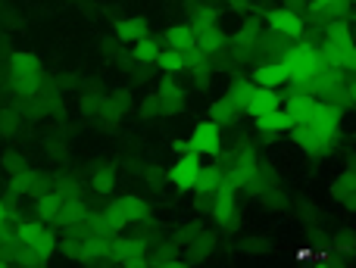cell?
I'll use <instances>...</instances> for the list:
<instances>
[{"label": "cell", "mask_w": 356, "mask_h": 268, "mask_svg": "<svg viewBox=\"0 0 356 268\" xmlns=\"http://www.w3.org/2000/svg\"><path fill=\"white\" fill-rule=\"evenodd\" d=\"M113 31H116V41H119V44H135V41H141V37L150 35L147 22H144L141 16H125V19H119Z\"/></svg>", "instance_id": "cell-12"}, {"label": "cell", "mask_w": 356, "mask_h": 268, "mask_svg": "<svg viewBox=\"0 0 356 268\" xmlns=\"http://www.w3.org/2000/svg\"><path fill=\"white\" fill-rule=\"evenodd\" d=\"M219 16H222V10H219V3H213V0H197L194 6H191V22L188 25H216L219 22Z\"/></svg>", "instance_id": "cell-18"}, {"label": "cell", "mask_w": 356, "mask_h": 268, "mask_svg": "<svg viewBox=\"0 0 356 268\" xmlns=\"http://www.w3.org/2000/svg\"><path fill=\"white\" fill-rule=\"evenodd\" d=\"M200 165H203V156H197V153H191L188 146H181V153L172 159V165H169V181L175 184L178 190H194L197 184V175H200Z\"/></svg>", "instance_id": "cell-7"}, {"label": "cell", "mask_w": 356, "mask_h": 268, "mask_svg": "<svg viewBox=\"0 0 356 268\" xmlns=\"http://www.w3.org/2000/svg\"><path fill=\"white\" fill-rule=\"evenodd\" d=\"M278 62H282L284 78H288L291 87H303V91L316 94L313 81H316V75H319L322 62H319V47H316L313 41H307V37L291 41V47L278 56Z\"/></svg>", "instance_id": "cell-2"}, {"label": "cell", "mask_w": 356, "mask_h": 268, "mask_svg": "<svg viewBox=\"0 0 356 268\" xmlns=\"http://www.w3.org/2000/svg\"><path fill=\"white\" fill-rule=\"evenodd\" d=\"M222 178H225V171H222V162H213V165L203 162V165H200V175H197L194 190H197L200 196H209V194H213V190L222 184Z\"/></svg>", "instance_id": "cell-16"}, {"label": "cell", "mask_w": 356, "mask_h": 268, "mask_svg": "<svg viewBox=\"0 0 356 268\" xmlns=\"http://www.w3.org/2000/svg\"><path fill=\"white\" fill-rule=\"evenodd\" d=\"M253 85H259V87H282V85H288V78H284V69H282V62L278 60H266V62H259V66H253Z\"/></svg>", "instance_id": "cell-11"}, {"label": "cell", "mask_w": 356, "mask_h": 268, "mask_svg": "<svg viewBox=\"0 0 356 268\" xmlns=\"http://www.w3.org/2000/svg\"><path fill=\"white\" fill-rule=\"evenodd\" d=\"M184 146H188L191 153H197V156H219L222 153V128L213 122V119H203V122H197L194 128H191Z\"/></svg>", "instance_id": "cell-6"}, {"label": "cell", "mask_w": 356, "mask_h": 268, "mask_svg": "<svg viewBox=\"0 0 356 268\" xmlns=\"http://www.w3.org/2000/svg\"><path fill=\"white\" fill-rule=\"evenodd\" d=\"M160 50H163V37L147 35V37H141V41L131 44V60H135L138 66H154L156 56H160Z\"/></svg>", "instance_id": "cell-13"}, {"label": "cell", "mask_w": 356, "mask_h": 268, "mask_svg": "<svg viewBox=\"0 0 356 268\" xmlns=\"http://www.w3.org/2000/svg\"><path fill=\"white\" fill-rule=\"evenodd\" d=\"M163 41H166V47H172V50H191L194 47V28H191L188 22L169 25L166 35H163Z\"/></svg>", "instance_id": "cell-19"}, {"label": "cell", "mask_w": 356, "mask_h": 268, "mask_svg": "<svg viewBox=\"0 0 356 268\" xmlns=\"http://www.w3.org/2000/svg\"><path fill=\"white\" fill-rule=\"evenodd\" d=\"M350 3L353 0H309V12L313 16H325L328 22L332 19H347L350 16Z\"/></svg>", "instance_id": "cell-14"}, {"label": "cell", "mask_w": 356, "mask_h": 268, "mask_svg": "<svg viewBox=\"0 0 356 268\" xmlns=\"http://www.w3.org/2000/svg\"><path fill=\"white\" fill-rule=\"evenodd\" d=\"M154 66H160L166 75H181L184 69H188V50H172V47L160 50Z\"/></svg>", "instance_id": "cell-17"}, {"label": "cell", "mask_w": 356, "mask_h": 268, "mask_svg": "<svg viewBox=\"0 0 356 268\" xmlns=\"http://www.w3.org/2000/svg\"><path fill=\"white\" fill-rule=\"evenodd\" d=\"M241 116H244V112H241L238 106H234L232 100L225 97V94H222L219 100H213V106H209V119H213L219 128H228V125H234Z\"/></svg>", "instance_id": "cell-15"}, {"label": "cell", "mask_w": 356, "mask_h": 268, "mask_svg": "<svg viewBox=\"0 0 356 268\" xmlns=\"http://www.w3.org/2000/svg\"><path fill=\"white\" fill-rule=\"evenodd\" d=\"M184 100H188V94H184V87H178L172 78H166L160 85V91H154L147 100H144V119H160V116H172L175 110H181Z\"/></svg>", "instance_id": "cell-4"}, {"label": "cell", "mask_w": 356, "mask_h": 268, "mask_svg": "<svg viewBox=\"0 0 356 268\" xmlns=\"http://www.w3.org/2000/svg\"><path fill=\"white\" fill-rule=\"evenodd\" d=\"M353 169H347V171H341L338 175V181L332 184V196L338 203H353Z\"/></svg>", "instance_id": "cell-22"}, {"label": "cell", "mask_w": 356, "mask_h": 268, "mask_svg": "<svg viewBox=\"0 0 356 268\" xmlns=\"http://www.w3.org/2000/svg\"><path fill=\"white\" fill-rule=\"evenodd\" d=\"M56 253V237L44 228V221H22L13 231V262L47 265Z\"/></svg>", "instance_id": "cell-1"}, {"label": "cell", "mask_w": 356, "mask_h": 268, "mask_svg": "<svg viewBox=\"0 0 356 268\" xmlns=\"http://www.w3.org/2000/svg\"><path fill=\"white\" fill-rule=\"evenodd\" d=\"M225 3H232V6H241V3H244V0H225Z\"/></svg>", "instance_id": "cell-24"}, {"label": "cell", "mask_w": 356, "mask_h": 268, "mask_svg": "<svg viewBox=\"0 0 356 268\" xmlns=\"http://www.w3.org/2000/svg\"><path fill=\"white\" fill-rule=\"evenodd\" d=\"M253 91H257V85H253V78H234L232 85H228V91H225V97L232 100L234 106H238L241 112H244V106H247V100L253 97Z\"/></svg>", "instance_id": "cell-20"}, {"label": "cell", "mask_w": 356, "mask_h": 268, "mask_svg": "<svg viewBox=\"0 0 356 268\" xmlns=\"http://www.w3.org/2000/svg\"><path fill=\"white\" fill-rule=\"evenodd\" d=\"M41 78H44V66H41V60H38L35 53H29V50L13 53V60H10V81H13V87H16L19 94H25V97L38 94Z\"/></svg>", "instance_id": "cell-3"}, {"label": "cell", "mask_w": 356, "mask_h": 268, "mask_svg": "<svg viewBox=\"0 0 356 268\" xmlns=\"http://www.w3.org/2000/svg\"><path fill=\"white\" fill-rule=\"evenodd\" d=\"M110 209L122 215L125 228H129V225H144V221L150 219V203L144 200L141 194H122V196H116V200L110 203Z\"/></svg>", "instance_id": "cell-8"}, {"label": "cell", "mask_w": 356, "mask_h": 268, "mask_svg": "<svg viewBox=\"0 0 356 268\" xmlns=\"http://www.w3.org/2000/svg\"><path fill=\"white\" fill-rule=\"evenodd\" d=\"M291 112L284 110H275V112H266V116H257L253 119V128H257V134L259 137H266V140H275V137H282V134H288V128H291Z\"/></svg>", "instance_id": "cell-9"}, {"label": "cell", "mask_w": 356, "mask_h": 268, "mask_svg": "<svg viewBox=\"0 0 356 268\" xmlns=\"http://www.w3.org/2000/svg\"><path fill=\"white\" fill-rule=\"evenodd\" d=\"M113 184H116V165L113 162L97 165V171H94V187H97V194H110Z\"/></svg>", "instance_id": "cell-23"}, {"label": "cell", "mask_w": 356, "mask_h": 268, "mask_svg": "<svg viewBox=\"0 0 356 268\" xmlns=\"http://www.w3.org/2000/svg\"><path fill=\"white\" fill-rule=\"evenodd\" d=\"M275 110H282V94H278L275 87H259L257 85L253 97L247 100V106H244V116L257 119V116H266V112H275Z\"/></svg>", "instance_id": "cell-10"}, {"label": "cell", "mask_w": 356, "mask_h": 268, "mask_svg": "<svg viewBox=\"0 0 356 268\" xmlns=\"http://www.w3.org/2000/svg\"><path fill=\"white\" fill-rule=\"evenodd\" d=\"M269 31L275 37H284V41H300L307 37V16L294 6H278V10L269 12Z\"/></svg>", "instance_id": "cell-5"}, {"label": "cell", "mask_w": 356, "mask_h": 268, "mask_svg": "<svg viewBox=\"0 0 356 268\" xmlns=\"http://www.w3.org/2000/svg\"><path fill=\"white\" fill-rule=\"evenodd\" d=\"M38 221H56L60 219V194H41L35 200Z\"/></svg>", "instance_id": "cell-21"}]
</instances>
